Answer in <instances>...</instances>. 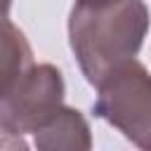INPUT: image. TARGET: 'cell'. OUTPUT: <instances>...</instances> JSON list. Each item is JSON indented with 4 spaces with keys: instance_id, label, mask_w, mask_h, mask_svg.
<instances>
[{
    "instance_id": "6da1fadb",
    "label": "cell",
    "mask_w": 151,
    "mask_h": 151,
    "mask_svg": "<svg viewBox=\"0 0 151 151\" xmlns=\"http://www.w3.org/2000/svg\"><path fill=\"white\" fill-rule=\"evenodd\" d=\"M146 31L144 0H76L68 12V45L90 85H97L118 64L134 59Z\"/></svg>"
},
{
    "instance_id": "7a4b0ae2",
    "label": "cell",
    "mask_w": 151,
    "mask_h": 151,
    "mask_svg": "<svg viewBox=\"0 0 151 151\" xmlns=\"http://www.w3.org/2000/svg\"><path fill=\"white\" fill-rule=\"evenodd\" d=\"M92 113L113 125L127 142L151 151V73L137 59L111 68L97 85Z\"/></svg>"
},
{
    "instance_id": "3957f363",
    "label": "cell",
    "mask_w": 151,
    "mask_h": 151,
    "mask_svg": "<svg viewBox=\"0 0 151 151\" xmlns=\"http://www.w3.org/2000/svg\"><path fill=\"white\" fill-rule=\"evenodd\" d=\"M64 76L54 64H33L24 78L0 97V132L24 139L64 106Z\"/></svg>"
},
{
    "instance_id": "277c9868",
    "label": "cell",
    "mask_w": 151,
    "mask_h": 151,
    "mask_svg": "<svg viewBox=\"0 0 151 151\" xmlns=\"http://www.w3.org/2000/svg\"><path fill=\"white\" fill-rule=\"evenodd\" d=\"M33 146L40 151H85L92 146L90 123L78 109L59 106L33 130Z\"/></svg>"
},
{
    "instance_id": "5b68a950",
    "label": "cell",
    "mask_w": 151,
    "mask_h": 151,
    "mask_svg": "<svg viewBox=\"0 0 151 151\" xmlns=\"http://www.w3.org/2000/svg\"><path fill=\"white\" fill-rule=\"evenodd\" d=\"M33 66V50L26 33L9 19H0V97H5Z\"/></svg>"
},
{
    "instance_id": "8992f818",
    "label": "cell",
    "mask_w": 151,
    "mask_h": 151,
    "mask_svg": "<svg viewBox=\"0 0 151 151\" xmlns=\"http://www.w3.org/2000/svg\"><path fill=\"white\" fill-rule=\"evenodd\" d=\"M9 7H12V0H0V19H7Z\"/></svg>"
}]
</instances>
